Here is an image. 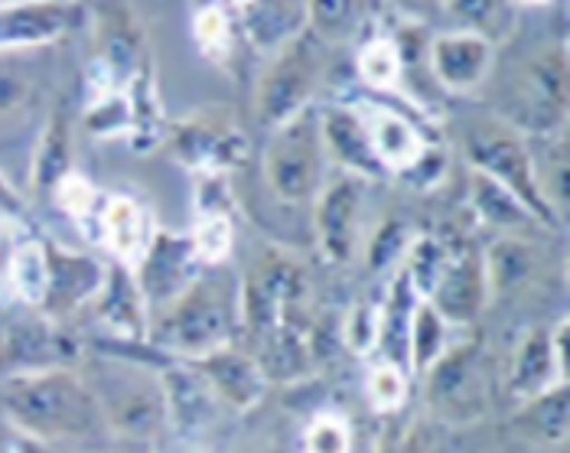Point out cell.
<instances>
[{
  "label": "cell",
  "mask_w": 570,
  "mask_h": 453,
  "mask_svg": "<svg viewBox=\"0 0 570 453\" xmlns=\"http://www.w3.org/2000/svg\"><path fill=\"white\" fill-rule=\"evenodd\" d=\"M46 268H49V280H46V301L40 314L62 326L79 311L91 307V301L105 284L108 265L88 258L82 252H69L56 242H46Z\"/></svg>",
  "instance_id": "cell-12"
},
{
  "label": "cell",
  "mask_w": 570,
  "mask_h": 453,
  "mask_svg": "<svg viewBox=\"0 0 570 453\" xmlns=\"http://www.w3.org/2000/svg\"><path fill=\"white\" fill-rule=\"evenodd\" d=\"M320 76H323V43H316L307 30L301 40H294L284 52H277L271 66L264 69L258 95H255L258 121L264 128L274 131L309 108Z\"/></svg>",
  "instance_id": "cell-8"
},
{
  "label": "cell",
  "mask_w": 570,
  "mask_h": 453,
  "mask_svg": "<svg viewBox=\"0 0 570 453\" xmlns=\"http://www.w3.org/2000/svg\"><path fill=\"white\" fill-rule=\"evenodd\" d=\"M428 395L431 405L440 411L446 424H473L480 421L489 402V385H485V365L480 360V346H450L428 375Z\"/></svg>",
  "instance_id": "cell-10"
},
{
  "label": "cell",
  "mask_w": 570,
  "mask_h": 453,
  "mask_svg": "<svg viewBox=\"0 0 570 453\" xmlns=\"http://www.w3.org/2000/svg\"><path fill=\"white\" fill-rule=\"evenodd\" d=\"M495 46L476 30H443L434 33L428 43V66L434 72L440 89L450 95H466L480 89L485 76L492 72Z\"/></svg>",
  "instance_id": "cell-14"
},
{
  "label": "cell",
  "mask_w": 570,
  "mask_h": 453,
  "mask_svg": "<svg viewBox=\"0 0 570 453\" xmlns=\"http://www.w3.org/2000/svg\"><path fill=\"white\" fill-rule=\"evenodd\" d=\"M98 453H128V451H98Z\"/></svg>",
  "instance_id": "cell-44"
},
{
  "label": "cell",
  "mask_w": 570,
  "mask_h": 453,
  "mask_svg": "<svg viewBox=\"0 0 570 453\" xmlns=\"http://www.w3.org/2000/svg\"><path fill=\"white\" fill-rule=\"evenodd\" d=\"M79 356L82 349L72 346L66 329L40 311L20 307V314L0 319V378L17 372L76 365Z\"/></svg>",
  "instance_id": "cell-9"
},
{
  "label": "cell",
  "mask_w": 570,
  "mask_h": 453,
  "mask_svg": "<svg viewBox=\"0 0 570 453\" xmlns=\"http://www.w3.org/2000/svg\"><path fill=\"white\" fill-rule=\"evenodd\" d=\"M355 111L362 118L372 157L385 177L389 174L407 177L424 160V154L431 150L424 135L417 131V125H411L395 108H385L379 101H355Z\"/></svg>",
  "instance_id": "cell-15"
},
{
  "label": "cell",
  "mask_w": 570,
  "mask_h": 453,
  "mask_svg": "<svg viewBox=\"0 0 570 453\" xmlns=\"http://www.w3.org/2000/svg\"><path fill=\"white\" fill-rule=\"evenodd\" d=\"M242 326V277L228 265H216L203 268L174 304L147 319V346L164 363H199L235 346Z\"/></svg>",
  "instance_id": "cell-3"
},
{
  "label": "cell",
  "mask_w": 570,
  "mask_h": 453,
  "mask_svg": "<svg viewBox=\"0 0 570 453\" xmlns=\"http://www.w3.org/2000/svg\"><path fill=\"white\" fill-rule=\"evenodd\" d=\"M245 40L274 59L309 30L307 3H242L235 10Z\"/></svg>",
  "instance_id": "cell-22"
},
{
  "label": "cell",
  "mask_w": 570,
  "mask_h": 453,
  "mask_svg": "<svg viewBox=\"0 0 570 453\" xmlns=\"http://www.w3.org/2000/svg\"><path fill=\"white\" fill-rule=\"evenodd\" d=\"M27 219H30L27 193L0 170V232L13 235V232H20V228L27 226Z\"/></svg>",
  "instance_id": "cell-38"
},
{
  "label": "cell",
  "mask_w": 570,
  "mask_h": 453,
  "mask_svg": "<svg viewBox=\"0 0 570 453\" xmlns=\"http://www.w3.org/2000/svg\"><path fill=\"white\" fill-rule=\"evenodd\" d=\"M450 333H453V326L440 317L428 301H417L414 314H411V326H407V372L424 378L443 360V353L453 346Z\"/></svg>",
  "instance_id": "cell-30"
},
{
  "label": "cell",
  "mask_w": 570,
  "mask_h": 453,
  "mask_svg": "<svg viewBox=\"0 0 570 453\" xmlns=\"http://www.w3.org/2000/svg\"><path fill=\"white\" fill-rule=\"evenodd\" d=\"M346 343L355 353H372L379 343V311L372 304H362L346 317Z\"/></svg>",
  "instance_id": "cell-39"
},
{
  "label": "cell",
  "mask_w": 570,
  "mask_h": 453,
  "mask_svg": "<svg viewBox=\"0 0 570 453\" xmlns=\"http://www.w3.org/2000/svg\"><path fill=\"white\" fill-rule=\"evenodd\" d=\"M320 131L326 144V157L343 164V170L358 177V180H379L385 177L382 167L372 157L368 137L362 128V118L355 111V105H330L320 108Z\"/></svg>",
  "instance_id": "cell-21"
},
{
  "label": "cell",
  "mask_w": 570,
  "mask_h": 453,
  "mask_svg": "<svg viewBox=\"0 0 570 453\" xmlns=\"http://www.w3.org/2000/svg\"><path fill=\"white\" fill-rule=\"evenodd\" d=\"M509 128L519 135L551 137L568 118V46H531L505 82Z\"/></svg>",
  "instance_id": "cell-5"
},
{
  "label": "cell",
  "mask_w": 570,
  "mask_h": 453,
  "mask_svg": "<svg viewBox=\"0 0 570 453\" xmlns=\"http://www.w3.org/2000/svg\"><path fill=\"white\" fill-rule=\"evenodd\" d=\"M193 40L203 49L206 59L225 62L232 43H235V27L225 7H199L193 13Z\"/></svg>",
  "instance_id": "cell-34"
},
{
  "label": "cell",
  "mask_w": 570,
  "mask_h": 453,
  "mask_svg": "<svg viewBox=\"0 0 570 453\" xmlns=\"http://www.w3.org/2000/svg\"><path fill=\"white\" fill-rule=\"evenodd\" d=\"M189 245L203 268H216L228 262L232 252V219L228 216H199L189 235Z\"/></svg>",
  "instance_id": "cell-36"
},
{
  "label": "cell",
  "mask_w": 570,
  "mask_h": 453,
  "mask_svg": "<svg viewBox=\"0 0 570 453\" xmlns=\"http://www.w3.org/2000/svg\"><path fill=\"white\" fill-rule=\"evenodd\" d=\"M118 346V343H115ZM86 349L79 356V375L101 411L118 451L157 453L167 431V388L160 360H137L134 346Z\"/></svg>",
  "instance_id": "cell-2"
},
{
  "label": "cell",
  "mask_w": 570,
  "mask_h": 453,
  "mask_svg": "<svg viewBox=\"0 0 570 453\" xmlns=\"http://www.w3.org/2000/svg\"><path fill=\"white\" fill-rule=\"evenodd\" d=\"M483 272H485V287H489V301L495 294H515L528 284L538 280L541 274V248L538 242H531L522 232H509L502 235L499 242H492L483 255Z\"/></svg>",
  "instance_id": "cell-24"
},
{
  "label": "cell",
  "mask_w": 570,
  "mask_h": 453,
  "mask_svg": "<svg viewBox=\"0 0 570 453\" xmlns=\"http://www.w3.org/2000/svg\"><path fill=\"white\" fill-rule=\"evenodd\" d=\"M309 27L320 37V43H346L358 20L362 10L355 3H343V0H326V3H307Z\"/></svg>",
  "instance_id": "cell-35"
},
{
  "label": "cell",
  "mask_w": 570,
  "mask_h": 453,
  "mask_svg": "<svg viewBox=\"0 0 570 453\" xmlns=\"http://www.w3.org/2000/svg\"><path fill=\"white\" fill-rule=\"evenodd\" d=\"M46 242L23 235L20 242L10 245V258H7V294L30 311H40L46 301Z\"/></svg>",
  "instance_id": "cell-28"
},
{
  "label": "cell",
  "mask_w": 570,
  "mask_h": 453,
  "mask_svg": "<svg viewBox=\"0 0 570 453\" xmlns=\"http://www.w3.org/2000/svg\"><path fill=\"white\" fill-rule=\"evenodd\" d=\"M167 388V431L183 441H199L219 421V398L199 378V372L186 363L164 365Z\"/></svg>",
  "instance_id": "cell-18"
},
{
  "label": "cell",
  "mask_w": 570,
  "mask_h": 453,
  "mask_svg": "<svg viewBox=\"0 0 570 453\" xmlns=\"http://www.w3.org/2000/svg\"><path fill=\"white\" fill-rule=\"evenodd\" d=\"M512 427L519 437L534 447H564L570 431V395L568 385L551 388L531 402H522L512 414Z\"/></svg>",
  "instance_id": "cell-26"
},
{
  "label": "cell",
  "mask_w": 570,
  "mask_h": 453,
  "mask_svg": "<svg viewBox=\"0 0 570 453\" xmlns=\"http://www.w3.org/2000/svg\"><path fill=\"white\" fill-rule=\"evenodd\" d=\"M76 20L69 3H0V52L56 46Z\"/></svg>",
  "instance_id": "cell-20"
},
{
  "label": "cell",
  "mask_w": 570,
  "mask_h": 453,
  "mask_svg": "<svg viewBox=\"0 0 570 453\" xmlns=\"http://www.w3.org/2000/svg\"><path fill=\"white\" fill-rule=\"evenodd\" d=\"M95 235L105 238V245H108V252L115 255L118 265L134 268L140 262V255L147 252V245L154 238V228L147 223V213L134 203L131 196H108L101 203Z\"/></svg>",
  "instance_id": "cell-25"
},
{
  "label": "cell",
  "mask_w": 570,
  "mask_h": 453,
  "mask_svg": "<svg viewBox=\"0 0 570 453\" xmlns=\"http://www.w3.org/2000/svg\"><path fill=\"white\" fill-rule=\"evenodd\" d=\"M189 453H213V451H206V447H193Z\"/></svg>",
  "instance_id": "cell-43"
},
{
  "label": "cell",
  "mask_w": 570,
  "mask_h": 453,
  "mask_svg": "<svg viewBox=\"0 0 570 453\" xmlns=\"http://www.w3.org/2000/svg\"><path fill=\"white\" fill-rule=\"evenodd\" d=\"M52 199H56V206L69 216V219H76V223H82L86 226L88 216H95V223H98V213H101V196H98V189H95V183L86 180L82 174H66L62 180L52 186Z\"/></svg>",
  "instance_id": "cell-37"
},
{
  "label": "cell",
  "mask_w": 570,
  "mask_h": 453,
  "mask_svg": "<svg viewBox=\"0 0 570 453\" xmlns=\"http://www.w3.org/2000/svg\"><path fill=\"white\" fill-rule=\"evenodd\" d=\"M199 272H203V265L189 245V235L154 232L147 252L131 268L137 290L147 307V319L160 314L167 304H174L176 297L199 277Z\"/></svg>",
  "instance_id": "cell-11"
},
{
  "label": "cell",
  "mask_w": 570,
  "mask_h": 453,
  "mask_svg": "<svg viewBox=\"0 0 570 453\" xmlns=\"http://www.w3.org/2000/svg\"><path fill=\"white\" fill-rule=\"evenodd\" d=\"M56 46L0 52V170L20 189L30 183L37 144L56 115Z\"/></svg>",
  "instance_id": "cell-4"
},
{
  "label": "cell",
  "mask_w": 570,
  "mask_h": 453,
  "mask_svg": "<svg viewBox=\"0 0 570 453\" xmlns=\"http://www.w3.org/2000/svg\"><path fill=\"white\" fill-rule=\"evenodd\" d=\"M355 72L368 89H395L404 72L401 46L395 37H372L355 56Z\"/></svg>",
  "instance_id": "cell-31"
},
{
  "label": "cell",
  "mask_w": 570,
  "mask_h": 453,
  "mask_svg": "<svg viewBox=\"0 0 570 453\" xmlns=\"http://www.w3.org/2000/svg\"><path fill=\"white\" fill-rule=\"evenodd\" d=\"M470 199H473V209H476V216L483 219L485 226H495L502 228V232L548 228L512 189H505L502 183L489 180V177L476 174V170L470 177Z\"/></svg>",
  "instance_id": "cell-29"
},
{
  "label": "cell",
  "mask_w": 570,
  "mask_h": 453,
  "mask_svg": "<svg viewBox=\"0 0 570 453\" xmlns=\"http://www.w3.org/2000/svg\"><path fill=\"white\" fill-rule=\"evenodd\" d=\"M401 238H404V226L389 223V226L375 235L372 252H368V262H375V268H385L389 262H397V255L407 248V242H401Z\"/></svg>",
  "instance_id": "cell-40"
},
{
  "label": "cell",
  "mask_w": 570,
  "mask_h": 453,
  "mask_svg": "<svg viewBox=\"0 0 570 453\" xmlns=\"http://www.w3.org/2000/svg\"><path fill=\"white\" fill-rule=\"evenodd\" d=\"M91 314L98 326L108 333L111 343L118 346H147V307L137 290L131 268L125 265H108L105 284L98 297L91 301Z\"/></svg>",
  "instance_id": "cell-17"
},
{
  "label": "cell",
  "mask_w": 570,
  "mask_h": 453,
  "mask_svg": "<svg viewBox=\"0 0 570 453\" xmlns=\"http://www.w3.org/2000/svg\"><path fill=\"white\" fill-rule=\"evenodd\" d=\"M301 453H352V424L340 411H316L301 434Z\"/></svg>",
  "instance_id": "cell-33"
},
{
  "label": "cell",
  "mask_w": 570,
  "mask_h": 453,
  "mask_svg": "<svg viewBox=\"0 0 570 453\" xmlns=\"http://www.w3.org/2000/svg\"><path fill=\"white\" fill-rule=\"evenodd\" d=\"M450 326H470L483 317L489 304V287L480 252H450L443 272L438 274L434 287L424 297Z\"/></svg>",
  "instance_id": "cell-16"
},
{
  "label": "cell",
  "mask_w": 570,
  "mask_h": 453,
  "mask_svg": "<svg viewBox=\"0 0 570 453\" xmlns=\"http://www.w3.org/2000/svg\"><path fill=\"white\" fill-rule=\"evenodd\" d=\"M362 193L365 180L343 174L326 180L320 196L313 199V226L316 238L330 262L350 265L358 248V226H362Z\"/></svg>",
  "instance_id": "cell-13"
},
{
  "label": "cell",
  "mask_w": 570,
  "mask_h": 453,
  "mask_svg": "<svg viewBox=\"0 0 570 453\" xmlns=\"http://www.w3.org/2000/svg\"><path fill=\"white\" fill-rule=\"evenodd\" d=\"M0 414L23 441L49 453L118 451L76 365L3 375Z\"/></svg>",
  "instance_id": "cell-1"
},
{
  "label": "cell",
  "mask_w": 570,
  "mask_h": 453,
  "mask_svg": "<svg viewBox=\"0 0 570 453\" xmlns=\"http://www.w3.org/2000/svg\"><path fill=\"white\" fill-rule=\"evenodd\" d=\"M10 235H0V294H7V258H10Z\"/></svg>",
  "instance_id": "cell-41"
},
{
  "label": "cell",
  "mask_w": 570,
  "mask_h": 453,
  "mask_svg": "<svg viewBox=\"0 0 570 453\" xmlns=\"http://www.w3.org/2000/svg\"><path fill=\"white\" fill-rule=\"evenodd\" d=\"M255 453H287V441H274L271 447L264 444L262 451H255Z\"/></svg>",
  "instance_id": "cell-42"
},
{
  "label": "cell",
  "mask_w": 570,
  "mask_h": 453,
  "mask_svg": "<svg viewBox=\"0 0 570 453\" xmlns=\"http://www.w3.org/2000/svg\"><path fill=\"white\" fill-rule=\"evenodd\" d=\"M255 363L262 365L267 385L271 382H301L313 372V349L301 336V329H294L291 323H277L262 333V353L255 356Z\"/></svg>",
  "instance_id": "cell-27"
},
{
  "label": "cell",
  "mask_w": 570,
  "mask_h": 453,
  "mask_svg": "<svg viewBox=\"0 0 570 453\" xmlns=\"http://www.w3.org/2000/svg\"><path fill=\"white\" fill-rule=\"evenodd\" d=\"M568 385V372L554 360L551 349V326H531L525 339L515 349L512 372H509V392L515 395V402H531L551 388Z\"/></svg>",
  "instance_id": "cell-23"
},
{
  "label": "cell",
  "mask_w": 570,
  "mask_h": 453,
  "mask_svg": "<svg viewBox=\"0 0 570 453\" xmlns=\"http://www.w3.org/2000/svg\"><path fill=\"white\" fill-rule=\"evenodd\" d=\"M463 150L476 174L512 189L548 228L558 226L551 213L544 209V203L538 199L534 174H531V144L525 135H519L505 121L489 118V121H476L463 128Z\"/></svg>",
  "instance_id": "cell-7"
},
{
  "label": "cell",
  "mask_w": 570,
  "mask_h": 453,
  "mask_svg": "<svg viewBox=\"0 0 570 453\" xmlns=\"http://www.w3.org/2000/svg\"><path fill=\"white\" fill-rule=\"evenodd\" d=\"M199 372V378L209 385V392L219 398L222 408L255 411L267 398V378L262 365L255 363L252 353H242L238 346L219 349L199 363H186Z\"/></svg>",
  "instance_id": "cell-19"
},
{
  "label": "cell",
  "mask_w": 570,
  "mask_h": 453,
  "mask_svg": "<svg viewBox=\"0 0 570 453\" xmlns=\"http://www.w3.org/2000/svg\"><path fill=\"white\" fill-rule=\"evenodd\" d=\"M326 144L320 131V108L309 105L264 144V186L284 206H307L326 186Z\"/></svg>",
  "instance_id": "cell-6"
},
{
  "label": "cell",
  "mask_w": 570,
  "mask_h": 453,
  "mask_svg": "<svg viewBox=\"0 0 570 453\" xmlns=\"http://www.w3.org/2000/svg\"><path fill=\"white\" fill-rule=\"evenodd\" d=\"M411 372L404 365L395 363H379L368 368L365 375V395H368V405L379 414H392L404 402H407V392H411Z\"/></svg>",
  "instance_id": "cell-32"
}]
</instances>
